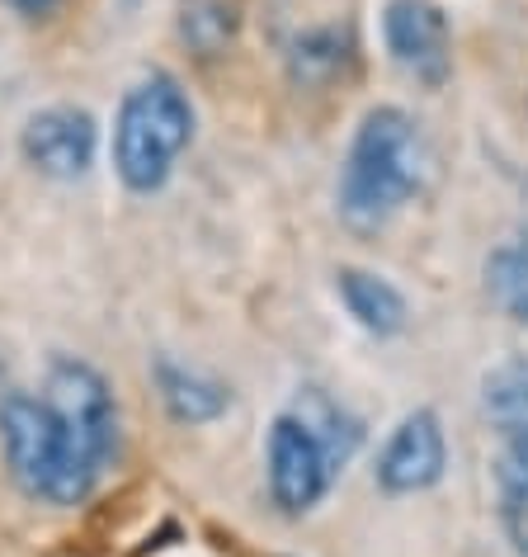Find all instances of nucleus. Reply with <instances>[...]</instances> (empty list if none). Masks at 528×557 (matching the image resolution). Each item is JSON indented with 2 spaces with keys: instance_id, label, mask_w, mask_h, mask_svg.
Returning a JSON list of instances; mask_svg holds the SVG:
<instances>
[{
  "instance_id": "obj_1",
  "label": "nucleus",
  "mask_w": 528,
  "mask_h": 557,
  "mask_svg": "<svg viewBox=\"0 0 528 557\" xmlns=\"http://www.w3.org/2000/svg\"><path fill=\"white\" fill-rule=\"evenodd\" d=\"M425 180V137L397 104L368 109L359 123L350 157L340 165V213L350 227L373 232L392 222Z\"/></svg>"
},
{
  "instance_id": "obj_2",
  "label": "nucleus",
  "mask_w": 528,
  "mask_h": 557,
  "mask_svg": "<svg viewBox=\"0 0 528 557\" xmlns=\"http://www.w3.org/2000/svg\"><path fill=\"white\" fill-rule=\"evenodd\" d=\"M0 449L15 486L43 506H80L100 482V468L48 407V397H34L24 387L0 393Z\"/></svg>"
},
{
  "instance_id": "obj_3",
  "label": "nucleus",
  "mask_w": 528,
  "mask_h": 557,
  "mask_svg": "<svg viewBox=\"0 0 528 557\" xmlns=\"http://www.w3.org/2000/svg\"><path fill=\"white\" fill-rule=\"evenodd\" d=\"M193 143V104L171 72H151L123 95L114 119V171L133 194H156Z\"/></svg>"
},
{
  "instance_id": "obj_4",
  "label": "nucleus",
  "mask_w": 528,
  "mask_h": 557,
  "mask_svg": "<svg viewBox=\"0 0 528 557\" xmlns=\"http://www.w3.org/2000/svg\"><path fill=\"white\" fill-rule=\"evenodd\" d=\"M48 407L62 416V425L76 435V444L90 454L95 468H109L123 449V421H118V401L114 387L104 383V373L86 364L76 355H58L48 364V387H43Z\"/></svg>"
},
{
  "instance_id": "obj_5",
  "label": "nucleus",
  "mask_w": 528,
  "mask_h": 557,
  "mask_svg": "<svg viewBox=\"0 0 528 557\" xmlns=\"http://www.w3.org/2000/svg\"><path fill=\"white\" fill-rule=\"evenodd\" d=\"M264 468H269V496L284 515H307L326 500L336 463L326 458V449L316 444V435L298 421L293 411H284L269 425L264 440Z\"/></svg>"
},
{
  "instance_id": "obj_6",
  "label": "nucleus",
  "mask_w": 528,
  "mask_h": 557,
  "mask_svg": "<svg viewBox=\"0 0 528 557\" xmlns=\"http://www.w3.org/2000/svg\"><path fill=\"white\" fill-rule=\"evenodd\" d=\"M20 151L38 175L62 180L66 185V180H80L95 165V151H100V123H95L90 109L48 104V109H38V114H29V123H24Z\"/></svg>"
},
{
  "instance_id": "obj_7",
  "label": "nucleus",
  "mask_w": 528,
  "mask_h": 557,
  "mask_svg": "<svg viewBox=\"0 0 528 557\" xmlns=\"http://www.w3.org/2000/svg\"><path fill=\"white\" fill-rule=\"evenodd\" d=\"M387 52L401 72H411L425 86H443L453 66V38L449 20L435 0H392L382 15Z\"/></svg>"
},
{
  "instance_id": "obj_8",
  "label": "nucleus",
  "mask_w": 528,
  "mask_h": 557,
  "mask_svg": "<svg viewBox=\"0 0 528 557\" xmlns=\"http://www.w3.org/2000/svg\"><path fill=\"white\" fill-rule=\"evenodd\" d=\"M449 463V444H443V425L435 411H411L401 416V425L387 435L382 454H378V486L392 496H411L425 492L443 478Z\"/></svg>"
},
{
  "instance_id": "obj_9",
  "label": "nucleus",
  "mask_w": 528,
  "mask_h": 557,
  "mask_svg": "<svg viewBox=\"0 0 528 557\" xmlns=\"http://www.w3.org/2000/svg\"><path fill=\"white\" fill-rule=\"evenodd\" d=\"M156 393L165 401V411L175 416L179 425H203V421H217L222 411L231 407V393L222 387L217 379H208L199 369H185L175 359H156Z\"/></svg>"
},
{
  "instance_id": "obj_10",
  "label": "nucleus",
  "mask_w": 528,
  "mask_h": 557,
  "mask_svg": "<svg viewBox=\"0 0 528 557\" xmlns=\"http://www.w3.org/2000/svg\"><path fill=\"white\" fill-rule=\"evenodd\" d=\"M340 298L354 322L373 331V336H397V331H406V298H401L382 274L340 270Z\"/></svg>"
},
{
  "instance_id": "obj_11",
  "label": "nucleus",
  "mask_w": 528,
  "mask_h": 557,
  "mask_svg": "<svg viewBox=\"0 0 528 557\" xmlns=\"http://www.w3.org/2000/svg\"><path fill=\"white\" fill-rule=\"evenodd\" d=\"M293 416H298V421H302V425H307L312 435H316V444H322V449H326V458H330V463H336V472H340L344 463H350L354 449H359V440H364V425H359L354 416L344 411L336 397H326L322 387H307V393L298 397Z\"/></svg>"
},
{
  "instance_id": "obj_12",
  "label": "nucleus",
  "mask_w": 528,
  "mask_h": 557,
  "mask_svg": "<svg viewBox=\"0 0 528 557\" xmlns=\"http://www.w3.org/2000/svg\"><path fill=\"white\" fill-rule=\"evenodd\" d=\"M486 294L495 298V308L505 317L528 322V236H514V242L491 250V260H486Z\"/></svg>"
},
{
  "instance_id": "obj_13",
  "label": "nucleus",
  "mask_w": 528,
  "mask_h": 557,
  "mask_svg": "<svg viewBox=\"0 0 528 557\" xmlns=\"http://www.w3.org/2000/svg\"><path fill=\"white\" fill-rule=\"evenodd\" d=\"M481 407L500 435H514V430L528 425V359H510V364L486 373Z\"/></svg>"
},
{
  "instance_id": "obj_14",
  "label": "nucleus",
  "mask_w": 528,
  "mask_h": 557,
  "mask_svg": "<svg viewBox=\"0 0 528 557\" xmlns=\"http://www.w3.org/2000/svg\"><path fill=\"white\" fill-rule=\"evenodd\" d=\"M179 34L199 58H213L231 44L236 34V10L227 0H185V15H179Z\"/></svg>"
},
{
  "instance_id": "obj_15",
  "label": "nucleus",
  "mask_w": 528,
  "mask_h": 557,
  "mask_svg": "<svg viewBox=\"0 0 528 557\" xmlns=\"http://www.w3.org/2000/svg\"><path fill=\"white\" fill-rule=\"evenodd\" d=\"M350 58L340 44V29H316V34H302L293 44V76L307 81V86H316V81H330L340 72V62Z\"/></svg>"
},
{
  "instance_id": "obj_16",
  "label": "nucleus",
  "mask_w": 528,
  "mask_h": 557,
  "mask_svg": "<svg viewBox=\"0 0 528 557\" xmlns=\"http://www.w3.org/2000/svg\"><path fill=\"white\" fill-rule=\"evenodd\" d=\"M500 529H505L510 548L528 557V472H500Z\"/></svg>"
},
{
  "instance_id": "obj_17",
  "label": "nucleus",
  "mask_w": 528,
  "mask_h": 557,
  "mask_svg": "<svg viewBox=\"0 0 528 557\" xmlns=\"http://www.w3.org/2000/svg\"><path fill=\"white\" fill-rule=\"evenodd\" d=\"M0 5H10L15 15H24V20H48L52 10L62 5V0H0Z\"/></svg>"
}]
</instances>
